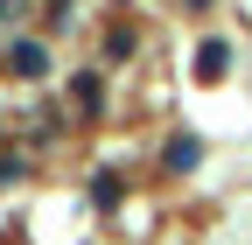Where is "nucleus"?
<instances>
[{
  "mask_svg": "<svg viewBox=\"0 0 252 245\" xmlns=\"http://www.w3.org/2000/svg\"><path fill=\"white\" fill-rule=\"evenodd\" d=\"M196 7H203V0H196Z\"/></svg>",
  "mask_w": 252,
  "mask_h": 245,
  "instance_id": "1",
  "label": "nucleus"
}]
</instances>
